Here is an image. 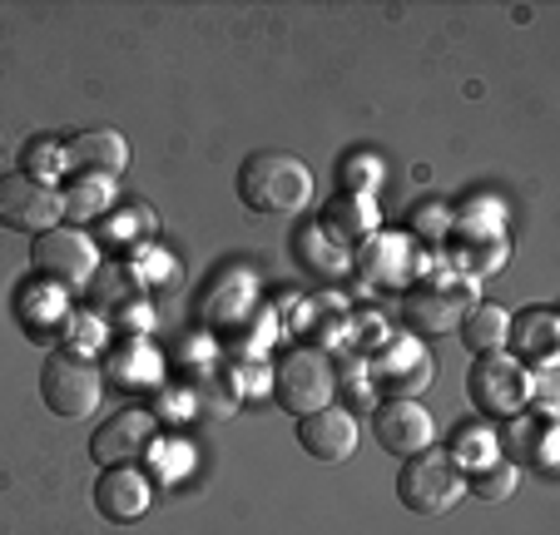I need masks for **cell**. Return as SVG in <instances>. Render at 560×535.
I'll list each match as a JSON object with an SVG mask.
<instances>
[{
    "instance_id": "cell-9",
    "label": "cell",
    "mask_w": 560,
    "mask_h": 535,
    "mask_svg": "<svg viewBox=\"0 0 560 535\" xmlns=\"http://www.w3.org/2000/svg\"><path fill=\"white\" fill-rule=\"evenodd\" d=\"M154 417H149L144 407H125L115 411V417H105L95 427V437H90V456H95L100 466H135L139 456H149V446H154Z\"/></svg>"
},
{
    "instance_id": "cell-8",
    "label": "cell",
    "mask_w": 560,
    "mask_h": 535,
    "mask_svg": "<svg viewBox=\"0 0 560 535\" xmlns=\"http://www.w3.org/2000/svg\"><path fill=\"white\" fill-rule=\"evenodd\" d=\"M35 274L65 288H85L100 274V253L85 229H50L35 239Z\"/></svg>"
},
{
    "instance_id": "cell-4",
    "label": "cell",
    "mask_w": 560,
    "mask_h": 535,
    "mask_svg": "<svg viewBox=\"0 0 560 535\" xmlns=\"http://www.w3.org/2000/svg\"><path fill=\"white\" fill-rule=\"evenodd\" d=\"M273 397H278V407L293 411V417L332 407V397H338V368H332V357L317 352V347H293L273 372Z\"/></svg>"
},
{
    "instance_id": "cell-12",
    "label": "cell",
    "mask_w": 560,
    "mask_h": 535,
    "mask_svg": "<svg viewBox=\"0 0 560 535\" xmlns=\"http://www.w3.org/2000/svg\"><path fill=\"white\" fill-rule=\"evenodd\" d=\"M95 505L105 521L125 525V521H139L149 511V481L135 472V466H109L95 486Z\"/></svg>"
},
{
    "instance_id": "cell-13",
    "label": "cell",
    "mask_w": 560,
    "mask_h": 535,
    "mask_svg": "<svg viewBox=\"0 0 560 535\" xmlns=\"http://www.w3.org/2000/svg\"><path fill=\"white\" fill-rule=\"evenodd\" d=\"M556 337H560L556 313L530 307V313H521V323H511L506 342H516V352L526 357V362H550V357H556Z\"/></svg>"
},
{
    "instance_id": "cell-11",
    "label": "cell",
    "mask_w": 560,
    "mask_h": 535,
    "mask_svg": "<svg viewBox=\"0 0 560 535\" xmlns=\"http://www.w3.org/2000/svg\"><path fill=\"white\" fill-rule=\"evenodd\" d=\"M65 164L80 168V174L115 178L129 168V144L115 129H85V135H74L70 144H65Z\"/></svg>"
},
{
    "instance_id": "cell-7",
    "label": "cell",
    "mask_w": 560,
    "mask_h": 535,
    "mask_svg": "<svg viewBox=\"0 0 560 535\" xmlns=\"http://www.w3.org/2000/svg\"><path fill=\"white\" fill-rule=\"evenodd\" d=\"M372 437H377L382 452L392 456H422L432 452V441H436V421L432 411L422 407V402L412 397H387L377 411H372Z\"/></svg>"
},
{
    "instance_id": "cell-10",
    "label": "cell",
    "mask_w": 560,
    "mask_h": 535,
    "mask_svg": "<svg viewBox=\"0 0 560 535\" xmlns=\"http://www.w3.org/2000/svg\"><path fill=\"white\" fill-rule=\"evenodd\" d=\"M298 441L317 462H348L358 452V417L348 407H323L298 421Z\"/></svg>"
},
{
    "instance_id": "cell-6",
    "label": "cell",
    "mask_w": 560,
    "mask_h": 535,
    "mask_svg": "<svg viewBox=\"0 0 560 535\" xmlns=\"http://www.w3.org/2000/svg\"><path fill=\"white\" fill-rule=\"evenodd\" d=\"M466 392H471L481 417H516V411L530 402V372L521 368V357L487 352L471 362Z\"/></svg>"
},
{
    "instance_id": "cell-16",
    "label": "cell",
    "mask_w": 560,
    "mask_h": 535,
    "mask_svg": "<svg viewBox=\"0 0 560 535\" xmlns=\"http://www.w3.org/2000/svg\"><path fill=\"white\" fill-rule=\"evenodd\" d=\"M516 481H521L516 462H491L476 472V496H481V501H506V496L516 491Z\"/></svg>"
},
{
    "instance_id": "cell-14",
    "label": "cell",
    "mask_w": 560,
    "mask_h": 535,
    "mask_svg": "<svg viewBox=\"0 0 560 535\" xmlns=\"http://www.w3.org/2000/svg\"><path fill=\"white\" fill-rule=\"evenodd\" d=\"M402 323L412 327L417 337H436L446 333L452 323H462V307L442 293H407L402 298Z\"/></svg>"
},
{
    "instance_id": "cell-1",
    "label": "cell",
    "mask_w": 560,
    "mask_h": 535,
    "mask_svg": "<svg viewBox=\"0 0 560 535\" xmlns=\"http://www.w3.org/2000/svg\"><path fill=\"white\" fill-rule=\"evenodd\" d=\"M238 199L264 219H293L313 203V168L293 154L278 149H258L238 168Z\"/></svg>"
},
{
    "instance_id": "cell-3",
    "label": "cell",
    "mask_w": 560,
    "mask_h": 535,
    "mask_svg": "<svg viewBox=\"0 0 560 535\" xmlns=\"http://www.w3.org/2000/svg\"><path fill=\"white\" fill-rule=\"evenodd\" d=\"M466 496V476L452 452H422L407 456L397 472V501L417 515H446Z\"/></svg>"
},
{
    "instance_id": "cell-17",
    "label": "cell",
    "mask_w": 560,
    "mask_h": 535,
    "mask_svg": "<svg viewBox=\"0 0 560 535\" xmlns=\"http://www.w3.org/2000/svg\"><path fill=\"white\" fill-rule=\"evenodd\" d=\"M338 229L348 233V239H368L372 229H377V213H372V203H358V199H348V203H338Z\"/></svg>"
},
{
    "instance_id": "cell-19",
    "label": "cell",
    "mask_w": 560,
    "mask_h": 535,
    "mask_svg": "<svg viewBox=\"0 0 560 535\" xmlns=\"http://www.w3.org/2000/svg\"><path fill=\"white\" fill-rule=\"evenodd\" d=\"M55 164H65V154H55V149H45L40 139H35V144H25V168H31V178H40V184H50Z\"/></svg>"
},
{
    "instance_id": "cell-20",
    "label": "cell",
    "mask_w": 560,
    "mask_h": 535,
    "mask_svg": "<svg viewBox=\"0 0 560 535\" xmlns=\"http://www.w3.org/2000/svg\"><path fill=\"white\" fill-rule=\"evenodd\" d=\"M511 446H516L521 456H526V446H530V441H526V431H521V421H516V427H511ZM536 456H540V466H550V462H546V456H550V427L540 431V446H536Z\"/></svg>"
},
{
    "instance_id": "cell-15",
    "label": "cell",
    "mask_w": 560,
    "mask_h": 535,
    "mask_svg": "<svg viewBox=\"0 0 560 535\" xmlns=\"http://www.w3.org/2000/svg\"><path fill=\"white\" fill-rule=\"evenodd\" d=\"M511 337V313L506 307H471V313H462V342L471 347L476 357H487V352H501Z\"/></svg>"
},
{
    "instance_id": "cell-5",
    "label": "cell",
    "mask_w": 560,
    "mask_h": 535,
    "mask_svg": "<svg viewBox=\"0 0 560 535\" xmlns=\"http://www.w3.org/2000/svg\"><path fill=\"white\" fill-rule=\"evenodd\" d=\"M60 219H65V194L55 184H40L31 174L0 178V229L40 239V233L60 229Z\"/></svg>"
},
{
    "instance_id": "cell-2",
    "label": "cell",
    "mask_w": 560,
    "mask_h": 535,
    "mask_svg": "<svg viewBox=\"0 0 560 535\" xmlns=\"http://www.w3.org/2000/svg\"><path fill=\"white\" fill-rule=\"evenodd\" d=\"M40 397L55 417L85 421L95 417L100 397H105V377L85 352H50L40 368Z\"/></svg>"
},
{
    "instance_id": "cell-18",
    "label": "cell",
    "mask_w": 560,
    "mask_h": 535,
    "mask_svg": "<svg viewBox=\"0 0 560 535\" xmlns=\"http://www.w3.org/2000/svg\"><path fill=\"white\" fill-rule=\"evenodd\" d=\"M452 456H462V462H471L476 472H481V466H491V462H497V441H491L487 431H466V437H462V446H456ZM462 462H456V466H462Z\"/></svg>"
}]
</instances>
